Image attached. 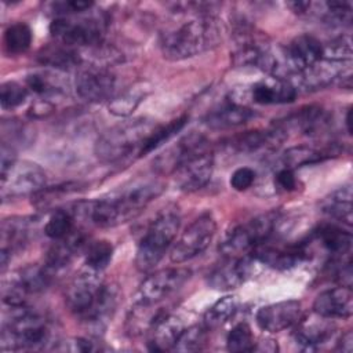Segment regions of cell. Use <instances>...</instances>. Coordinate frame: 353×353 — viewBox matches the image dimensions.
<instances>
[{
	"label": "cell",
	"mask_w": 353,
	"mask_h": 353,
	"mask_svg": "<svg viewBox=\"0 0 353 353\" xmlns=\"http://www.w3.org/2000/svg\"><path fill=\"white\" fill-rule=\"evenodd\" d=\"M164 189L160 179H137L105 197L79 204L74 211L94 226L113 228L137 218Z\"/></svg>",
	"instance_id": "obj_1"
},
{
	"label": "cell",
	"mask_w": 353,
	"mask_h": 353,
	"mask_svg": "<svg viewBox=\"0 0 353 353\" xmlns=\"http://www.w3.org/2000/svg\"><path fill=\"white\" fill-rule=\"evenodd\" d=\"M99 273L87 268L65 290V303L69 312L95 330L106 325L119 302L117 287L106 283Z\"/></svg>",
	"instance_id": "obj_2"
},
{
	"label": "cell",
	"mask_w": 353,
	"mask_h": 353,
	"mask_svg": "<svg viewBox=\"0 0 353 353\" xmlns=\"http://www.w3.org/2000/svg\"><path fill=\"white\" fill-rule=\"evenodd\" d=\"M221 41V28L215 17L200 11L160 36V50L168 61L196 57Z\"/></svg>",
	"instance_id": "obj_3"
},
{
	"label": "cell",
	"mask_w": 353,
	"mask_h": 353,
	"mask_svg": "<svg viewBox=\"0 0 353 353\" xmlns=\"http://www.w3.org/2000/svg\"><path fill=\"white\" fill-rule=\"evenodd\" d=\"M51 342V325L46 317L25 306L11 307V319L3 325L0 349L3 352L43 349Z\"/></svg>",
	"instance_id": "obj_4"
},
{
	"label": "cell",
	"mask_w": 353,
	"mask_h": 353,
	"mask_svg": "<svg viewBox=\"0 0 353 353\" xmlns=\"http://www.w3.org/2000/svg\"><path fill=\"white\" fill-rule=\"evenodd\" d=\"M157 127V123L143 117L123 121L98 138L95 154L102 163L120 161L132 152H139L145 141Z\"/></svg>",
	"instance_id": "obj_5"
},
{
	"label": "cell",
	"mask_w": 353,
	"mask_h": 353,
	"mask_svg": "<svg viewBox=\"0 0 353 353\" xmlns=\"http://www.w3.org/2000/svg\"><path fill=\"white\" fill-rule=\"evenodd\" d=\"M279 222L280 212L274 210L236 225L221 241V254L223 256L250 255L252 250L272 239V236L276 233L274 230Z\"/></svg>",
	"instance_id": "obj_6"
},
{
	"label": "cell",
	"mask_w": 353,
	"mask_h": 353,
	"mask_svg": "<svg viewBox=\"0 0 353 353\" xmlns=\"http://www.w3.org/2000/svg\"><path fill=\"white\" fill-rule=\"evenodd\" d=\"M181 226V218L175 211L161 212L146 229L141 239L137 255L135 266L141 272L152 270L164 256L171 247Z\"/></svg>",
	"instance_id": "obj_7"
},
{
	"label": "cell",
	"mask_w": 353,
	"mask_h": 353,
	"mask_svg": "<svg viewBox=\"0 0 353 353\" xmlns=\"http://www.w3.org/2000/svg\"><path fill=\"white\" fill-rule=\"evenodd\" d=\"M50 33L57 41L73 48L98 46L105 34V19L99 15H84V12L59 17L50 23Z\"/></svg>",
	"instance_id": "obj_8"
},
{
	"label": "cell",
	"mask_w": 353,
	"mask_h": 353,
	"mask_svg": "<svg viewBox=\"0 0 353 353\" xmlns=\"http://www.w3.org/2000/svg\"><path fill=\"white\" fill-rule=\"evenodd\" d=\"M52 273L46 266L29 265L3 280L1 298L10 307L25 306L29 295L41 292L51 283Z\"/></svg>",
	"instance_id": "obj_9"
},
{
	"label": "cell",
	"mask_w": 353,
	"mask_h": 353,
	"mask_svg": "<svg viewBox=\"0 0 353 353\" xmlns=\"http://www.w3.org/2000/svg\"><path fill=\"white\" fill-rule=\"evenodd\" d=\"M47 174L36 163L15 160L6 171H1V197L15 199L33 196L46 188Z\"/></svg>",
	"instance_id": "obj_10"
},
{
	"label": "cell",
	"mask_w": 353,
	"mask_h": 353,
	"mask_svg": "<svg viewBox=\"0 0 353 353\" xmlns=\"http://www.w3.org/2000/svg\"><path fill=\"white\" fill-rule=\"evenodd\" d=\"M216 232V222L210 212L196 218L179 236L170 252L174 263H183L203 254L211 244Z\"/></svg>",
	"instance_id": "obj_11"
},
{
	"label": "cell",
	"mask_w": 353,
	"mask_h": 353,
	"mask_svg": "<svg viewBox=\"0 0 353 353\" xmlns=\"http://www.w3.org/2000/svg\"><path fill=\"white\" fill-rule=\"evenodd\" d=\"M190 274V270L186 268H167L154 272L139 285L134 296V305L153 306L163 302L178 291L189 280Z\"/></svg>",
	"instance_id": "obj_12"
},
{
	"label": "cell",
	"mask_w": 353,
	"mask_h": 353,
	"mask_svg": "<svg viewBox=\"0 0 353 353\" xmlns=\"http://www.w3.org/2000/svg\"><path fill=\"white\" fill-rule=\"evenodd\" d=\"M214 171V154L205 149L185 160L172 174L175 183L182 192H196L204 188Z\"/></svg>",
	"instance_id": "obj_13"
},
{
	"label": "cell",
	"mask_w": 353,
	"mask_h": 353,
	"mask_svg": "<svg viewBox=\"0 0 353 353\" xmlns=\"http://www.w3.org/2000/svg\"><path fill=\"white\" fill-rule=\"evenodd\" d=\"M74 88L77 95L85 102L110 101L116 88V77L105 68L91 66L77 74Z\"/></svg>",
	"instance_id": "obj_14"
},
{
	"label": "cell",
	"mask_w": 353,
	"mask_h": 353,
	"mask_svg": "<svg viewBox=\"0 0 353 353\" xmlns=\"http://www.w3.org/2000/svg\"><path fill=\"white\" fill-rule=\"evenodd\" d=\"M269 241L252 250V252L250 254L252 259L277 270H287L309 258V243L306 241H299L288 245H273Z\"/></svg>",
	"instance_id": "obj_15"
},
{
	"label": "cell",
	"mask_w": 353,
	"mask_h": 353,
	"mask_svg": "<svg viewBox=\"0 0 353 353\" xmlns=\"http://www.w3.org/2000/svg\"><path fill=\"white\" fill-rule=\"evenodd\" d=\"M288 137V132H298L314 137L327 131L331 125L330 113L317 105H309L288 114L284 120L276 124Z\"/></svg>",
	"instance_id": "obj_16"
},
{
	"label": "cell",
	"mask_w": 353,
	"mask_h": 353,
	"mask_svg": "<svg viewBox=\"0 0 353 353\" xmlns=\"http://www.w3.org/2000/svg\"><path fill=\"white\" fill-rule=\"evenodd\" d=\"M301 302L296 299H287L262 306L255 314V321L261 330L276 334L295 325L301 319Z\"/></svg>",
	"instance_id": "obj_17"
},
{
	"label": "cell",
	"mask_w": 353,
	"mask_h": 353,
	"mask_svg": "<svg viewBox=\"0 0 353 353\" xmlns=\"http://www.w3.org/2000/svg\"><path fill=\"white\" fill-rule=\"evenodd\" d=\"M302 17L317 18L330 25H350L353 6L350 1H291L287 4Z\"/></svg>",
	"instance_id": "obj_18"
},
{
	"label": "cell",
	"mask_w": 353,
	"mask_h": 353,
	"mask_svg": "<svg viewBox=\"0 0 353 353\" xmlns=\"http://www.w3.org/2000/svg\"><path fill=\"white\" fill-rule=\"evenodd\" d=\"M283 50L291 70L290 80L299 72L320 62L324 54L323 43L317 37L306 33L295 36Z\"/></svg>",
	"instance_id": "obj_19"
},
{
	"label": "cell",
	"mask_w": 353,
	"mask_h": 353,
	"mask_svg": "<svg viewBox=\"0 0 353 353\" xmlns=\"http://www.w3.org/2000/svg\"><path fill=\"white\" fill-rule=\"evenodd\" d=\"M207 139L196 132H192L183 138H181L176 143L165 149L153 160V170L157 174H174L175 170L190 156L197 152L205 150Z\"/></svg>",
	"instance_id": "obj_20"
},
{
	"label": "cell",
	"mask_w": 353,
	"mask_h": 353,
	"mask_svg": "<svg viewBox=\"0 0 353 353\" xmlns=\"http://www.w3.org/2000/svg\"><path fill=\"white\" fill-rule=\"evenodd\" d=\"M251 265V255L225 256V261L210 272L207 283L211 288L218 291L237 288L250 276Z\"/></svg>",
	"instance_id": "obj_21"
},
{
	"label": "cell",
	"mask_w": 353,
	"mask_h": 353,
	"mask_svg": "<svg viewBox=\"0 0 353 353\" xmlns=\"http://www.w3.org/2000/svg\"><path fill=\"white\" fill-rule=\"evenodd\" d=\"M287 135L277 125L268 130H254L241 132L228 141L226 146L239 154H252L277 148Z\"/></svg>",
	"instance_id": "obj_22"
},
{
	"label": "cell",
	"mask_w": 353,
	"mask_h": 353,
	"mask_svg": "<svg viewBox=\"0 0 353 353\" xmlns=\"http://www.w3.org/2000/svg\"><path fill=\"white\" fill-rule=\"evenodd\" d=\"M313 312L327 319H349L353 313L352 288L334 287L320 292L313 302Z\"/></svg>",
	"instance_id": "obj_23"
},
{
	"label": "cell",
	"mask_w": 353,
	"mask_h": 353,
	"mask_svg": "<svg viewBox=\"0 0 353 353\" xmlns=\"http://www.w3.org/2000/svg\"><path fill=\"white\" fill-rule=\"evenodd\" d=\"M87 237L80 228H76L73 233L62 240L54 241L46 256V268L54 273L68 266L79 252L85 250Z\"/></svg>",
	"instance_id": "obj_24"
},
{
	"label": "cell",
	"mask_w": 353,
	"mask_h": 353,
	"mask_svg": "<svg viewBox=\"0 0 353 353\" xmlns=\"http://www.w3.org/2000/svg\"><path fill=\"white\" fill-rule=\"evenodd\" d=\"M296 94L298 90L291 81L276 77L255 83L250 91L252 102L259 105L290 103L296 98Z\"/></svg>",
	"instance_id": "obj_25"
},
{
	"label": "cell",
	"mask_w": 353,
	"mask_h": 353,
	"mask_svg": "<svg viewBox=\"0 0 353 353\" xmlns=\"http://www.w3.org/2000/svg\"><path fill=\"white\" fill-rule=\"evenodd\" d=\"M296 324L298 325L294 331V339L299 346L309 350L325 343L335 331V324L331 321V319L319 314L301 323L298 321Z\"/></svg>",
	"instance_id": "obj_26"
},
{
	"label": "cell",
	"mask_w": 353,
	"mask_h": 353,
	"mask_svg": "<svg viewBox=\"0 0 353 353\" xmlns=\"http://www.w3.org/2000/svg\"><path fill=\"white\" fill-rule=\"evenodd\" d=\"M252 117H255L252 109L229 99L221 108L210 112L203 123L211 130H229L248 123Z\"/></svg>",
	"instance_id": "obj_27"
},
{
	"label": "cell",
	"mask_w": 353,
	"mask_h": 353,
	"mask_svg": "<svg viewBox=\"0 0 353 353\" xmlns=\"http://www.w3.org/2000/svg\"><path fill=\"white\" fill-rule=\"evenodd\" d=\"M28 222L21 218H10L1 222L0 228V263L4 270L12 255L26 243Z\"/></svg>",
	"instance_id": "obj_28"
},
{
	"label": "cell",
	"mask_w": 353,
	"mask_h": 353,
	"mask_svg": "<svg viewBox=\"0 0 353 353\" xmlns=\"http://www.w3.org/2000/svg\"><path fill=\"white\" fill-rule=\"evenodd\" d=\"M149 331L148 349L152 352H165L172 350L176 339L183 331V324L178 317L165 313L149 328Z\"/></svg>",
	"instance_id": "obj_29"
},
{
	"label": "cell",
	"mask_w": 353,
	"mask_h": 353,
	"mask_svg": "<svg viewBox=\"0 0 353 353\" xmlns=\"http://www.w3.org/2000/svg\"><path fill=\"white\" fill-rule=\"evenodd\" d=\"M37 61L50 69L66 72L80 66L81 57L76 48L57 41L40 48L37 52Z\"/></svg>",
	"instance_id": "obj_30"
},
{
	"label": "cell",
	"mask_w": 353,
	"mask_h": 353,
	"mask_svg": "<svg viewBox=\"0 0 353 353\" xmlns=\"http://www.w3.org/2000/svg\"><path fill=\"white\" fill-rule=\"evenodd\" d=\"M338 153L339 150L336 149L335 145H331L323 149L309 146V145H298V146L288 148L283 153L281 161H283V167H288L294 170L303 165H310V164L324 161L327 159H331L332 156H336Z\"/></svg>",
	"instance_id": "obj_31"
},
{
	"label": "cell",
	"mask_w": 353,
	"mask_h": 353,
	"mask_svg": "<svg viewBox=\"0 0 353 353\" xmlns=\"http://www.w3.org/2000/svg\"><path fill=\"white\" fill-rule=\"evenodd\" d=\"M313 237L320 241L331 258L347 256L352 248V234L336 225H321L313 232Z\"/></svg>",
	"instance_id": "obj_32"
},
{
	"label": "cell",
	"mask_w": 353,
	"mask_h": 353,
	"mask_svg": "<svg viewBox=\"0 0 353 353\" xmlns=\"http://www.w3.org/2000/svg\"><path fill=\"white\" fill-rule=\"evenodd\" d=\"M321 211L347 226L352 225V186L345 185L321 200Z\"/></svg>",
	"instance_id": "obj_33"
},
{
	"label": "cell",
	"mask_w": 353,
	"mask_h": 353,
	"mask_svg": "<svg viewBox=\"0 0 353 353\" xmlns=\"http://www.w3.org/2000/svg\"><path fill=\"white\" fill-rule=\"evenodd\" d=\"M61 73L62 72L54 69L33 72L26 76L25 87L28 88V91H32L36 95L48 99L50 97L62 94L66 88Z\"/></svg>",
	"instance_id": "obj_34"
},
{
	"label": "cell",
	"mask_w": 353,
	"mask_h": 353,
	"mask_svg": "<svg viewBox=\"0 0 353 353\" xmlns=\"http://www.w3.org/2000/svg\"><path fill=\"white\" fill-rule=\"evenodd\" d=\"M148 94L149 87H146L143 83L130 87L109 101V112L119 117H127L138 108V105L148 97Z\"/></svg>",
	"instance_id": "obj_35"
},
{
	"label": "cell",
	"mask_w": 353,
	"mask_h": 353,
	"mask_svg": "<svg viewBox=\"0 0 353 353\" xmlns=\"http://www.w3.org/2000/svg\"><path fill=\"white\" fill-rule=\"evenodd\" d=\"M239 302L233 295H225L212 303L203 317V325L210 330H216L226 324L237 312Z\"/></svg>",
	"instance_id": "obj_36"
},
{
	"label": "cell",
	"mask_w": 353,
	"mask_h": 353,
	"mask_svg": "<svg viewBox=\"0 0 353 353\" xmlns=\"http://www.w3.org/2000/svg\"><path fill=\"white\" fill-rule=\"evenodd\" d=\"M76 225V212L74 210L57 208L52 211L50 218L44 225V233L51 240H62L74 232Z\"/></svg>",
	"instance_id": "obj_37"
},
{
	"label": "cell",
	"mask_w": 353,
	"mask_h": 353,
	"mask_svg": "<svg viewBox=\"0 0 353 353\" xmlns=\"http://www.w3.org/2000/svg\"><path fill=\"white\" fill-rule=\"evenodd\" d=\"M188 121V114H182L178 119L170 121L167 125H159L152 135L145 141V143L142 145L141 150L138 152V156H145L150 152H153L154 149H157L159 146H161L163 143L168 142L172 137H175L186 124Z\"/></svg>",
	"instance_id": "obj_38"
},
{
	"label": "cell",
	"mask_w": 353,
	"mask_h": 353,
	"mask_svg": "<svg viewBox=\"0 0 353 353\" xmlns=\"http://www.w3.org/2000/svg\"><path fill=\"white\" fill-rule=\"evenodd\" d=\"M3 43L10 55H18L28 51L32 44V30L29 25L25 22H15L10 25L4 32Z\"/></svg>",
	"instance_id": "obj_39"
},
{
	"label": "cell",
	"mask_w": 353,
	"mask_h": 353,
	"mask_svg": "<svg viewBox=\"0 0 353 353\" xmlns=\"http://www.w3.org/2000/svg\"><path fill=\"white\" fill-rule=\"evenodd\" d=\"M113 245L108 240H95L85 247V266L102 272L112 261Z\"/></svg>",
	"instance_id": "obj_40"
},
{
	"label": "cell",
	"mask_w": 353,
	"mask_h": 353,
	"mask_svg": "<svg viewBox=\"0 0 353 353\" xmlns=\"http://www.w3.org/2000/svg\"><path fill=\"white\" fill-rule=\"evenodd\" d=\"M207 332L208 330L201 324L192 325L189 328H183L179 338L176 339L172 350L175 352H199L207 343Z\"/></svg>",
	"instance_id": "obj_41"
},
{
	"label": "cell",
	"mask_w": 353,
	"mask_h": 353,
	"mask_svg": "<svg viewBox=\"0 0 353 353\" xmlns=\"http://www.w3.org/2000/svg\"><path fill=\"white\" fill-rule=\"evenodd\" d=\"M80 189L79 183H62L51 188H43L40 192L32 196V203L37 208H48L52 207L57 201L62 200V197L72 194Z\"/></svg>",
	"instance_id": "obj_42"
},
{
	"label": "cell",
	"mask_w": 353,
	"mask_h": 353,
	"mask_svg": "<svg viewBox=\"0 0 353 353\" xmlns=\"http://www.w3.org/2000/svg\"><path fill=\"white\" fill-rule=\"evenodd\" d=\"M254 336L247 323L236 324L226 336V347L229 352H254Z\"/></svg>",
	"instance_id": "obj_43"
},
{
	"label": "cell",
	"mask_w": 353,
	"mask_h": 353,
	"mask_svg": "<svg viewBox=\"0 0 353 353\" xmlns=\"http://www.w3.org/2000/svg\"><path fill=\"white\" fill-rule=\"evenodd\" d=\"M28 98V88L25 84L10 80L0 87V103L3 109H14L22 105Z\"/></svg>",
	"instance_id": "obj_44"
},
{
	"label": "cell",
	"mask_w": 353,
	"mask_h": 353,
	"mask_svg": "<svg viewBox=\"0 0 353 353\" xmlns=\"http://www.w3.org/2000/svg\"><path fill=\"white\" fill-rule=\"evenodd\" d=\"M324 46L323 58L335 62H350L353 55L352 40L349 36H339Z\"/></svg>",
	"instance_id": "obj_45"
},
{
	"label": "cell",
	"mask_w": 353,
	"mask_h": 353,
	"mask_svg": "<svg viewBox=\"0 0 353 353\" xmlns=\"http://www.w3.org/2000/svg\"><path fill=\"white\" fill-rule=\"evenodd\" d=\"M1 131H3V142L15 148V145H21L22 142H30L32 139V130L18 121V120H11V123H3L1 124Z\"/></svg>",
	"instance_id": "obj_46"
},
{
	"label": "cell",
	"mask_w": 353,
	"mask_h": 353,
	"mask_svg": "<svg viewBox=\"0 0 353 353\" xmlns=\"http://www.w3.org/2000/svg\"><path fill=\"white\" fill-rule=\"evenodd\" d=\"M92 6L94 3L91 1H80V0H68V1L63 0V1H54L50 4L55 18L83 14V12H87Z\"/></svg>",
	"instance_id": "obj_47"
},
{
	"label": "cell",
	"mask_w": 353,
	"mask_h": 353,
	"mask_svg": "<svg viewBox=\"0 0 353 353\" xmlns=\"http://www.w3.org/2000/svg\"><path fill=\"white\" fill-rule=\"evenodd\" d=\"M256 172L250 167H240L233 171L230 176V186L237 192H244L255 182Z\"/></svg>",
	"instance_id": "obj_48"
},
{
	"label": "cell",
	"mask_w": 353,
	"mask_h": 353,
	"mask_svg": "<svg viewBox=\"0 0 353 353\" xmlns=\"http://www.w3.org/2000/svg\"><path fill=\"white\" fill-rule=\"evenodd\" d=\"M63 343V342H62ZM57 350H69V352H97L101 350V345L90 338H73L63 343V346H57Z\"/></svg>",
	"instance_id": "obj_49"
},
{
	"label": "cell",
	"mask_w": 353,
	"mask_h": 353,
	"mask_svg": "<svg viewBox=\"0 0 353 353\" xmlns=\"http://www.w3.org/2000/svg\"><path fill=\"white\" fill-rule=\"evenodd\" d=\"M296 178L294 170L288 167H281L274 175V185L279 190L283 192H292L296 189Z\"/></svg>",
	"instance_id": "obj_50"
},
{
	"label": "cell",
	"mask_w": 353,
	"mask_h": 353,
	"mask_svg": "<svg viewBox=\"0 0 353 353\" xmlns=\"http://www.w3.org/2000/svg\"><path fill=\"white\" fill-rule=\"evenodd\" d=\"M52 110H54V105H52L48 99L41 98V99L36 101V102L30 106L28 114H29L32 119H43V117H47L48 114H51Z\"/></svg>",
	"instance_id": "obj_51"
},
{
	"label": "cell",
	"mask_w": 353,
	"mask_h": 353,
	"mask_svg": "<svg viewBox=\"0 0 353 353\" xmlns=\"http://www.w3.org/2000/svg\"><path fill=\"white\" fill-rule=\"evenodd\" d=\"M338 350L341 352H345V353H350L353 350V334L352 331H346L339 342H338Z\"/></svg>",
	"instance_id": "obj_52"
},
{
	"label": "cell",
	"mask_w": 353,
	"mask_h": 353,
	"mask_svg": "<svg viewBox=\"0 0 353 353\" xmlns=\"http://www.w3.org/2000/svg\"><path fill=\"white\" fill-rule=\"evenodd\" d=\"M345 124H346V130H347V134L352 135V109L349 108L347 112H346V117H345Z\"/></svg>",
	"instance_id": "obj_53"
}]
</instances>
